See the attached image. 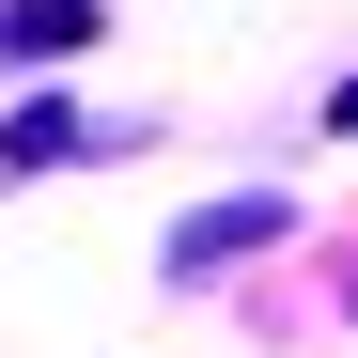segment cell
<instances>
[{
    "label": "cell",
    "instance_id": "obj_1",
    "mask_svg": "<svg viewBox=\"0 0 358 358\" xmlns=\"http://www.w3.org/2000/svg\"><path fill=\"white\" fill-rule=\"evenodd\" d=\"M265 234H280V203H218V218H187V234H171V280H218L234 250H265Z\"/></svg>",
    "mask_w": 358,
    "mask_h": 358
},
{
    "label": "cell",
    "instance_id": "obj_2",
    "mask_svg": "<svg viewBox=\"0 0 358 358\" xmlns=\"http://www.w3.org/2000/svg\"><path fill=\"white\" fill-rule=\"evenodd\" d=\"M0 31H16V47H78V31H94V0H16Z\"/></svg>",
    "mask_w": 358,
    "mask_h": 358
}]
</instances>
